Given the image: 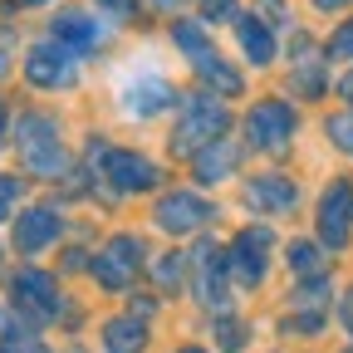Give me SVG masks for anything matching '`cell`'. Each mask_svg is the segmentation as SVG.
Masks as SVG:
<instances>
[{
    "mask_svg": "<svg viewBox=\"0 0 353 353\" xmlns=\"http://www.w3.org/2000/svg\"><path fill=\"white\" fill-rule=\"evenodd\" d=\"M15 148L25 157V167L34 176H59L69 167V152H64V138H59V123L44 118V113H25L20 128H15Z\"/></svg>",
    "mask_w": 353,
    "mask_h": 353,
    "instance_id": "cell-1",
    "label": "cell"
},
{
    "mask_svg": "<svg viewBox=\"0 0 353 353\" xmlns=\"http://www.w3.org/2000/svg\"><path fill=\"white\" fill-rule=\"evenodd\" d=\"M226 128H231L226 103L196 94V99H187V103H182V123H176V132H172V148L182 152V157H196L206 143L226 138Z\"/></svg>",
    "mask_w": 353,
    "mask_h": 353,
    "instance_id": "cell-2",
    "label": "cell"
},
{
    "mask_svg": "<svg viewBox=\"0 0 353 353\" xmlns=\"http://www.w3.org/2000/svg\"><path fill=\"white\" fill-rule=\"evenodd\" d=\"M172 39L176 44H182V50H187V59H192V69L216 88V94H241V74L226 64V59H221L216 50H211V39L196 30V20H182V25H176L172 30Z\"/></svg>",
    "mask_w": 353,
    "mask_h": 353,
    "instance_id": "cell-3",
    "label": "cell"
},
{
    "mask_svg": "<svg viewBox=\"0 0 353 353\" xmlns=\"http://www.w3.org/2000/svg\"><path fill=\"white\" fill-rule=\"evenodd\" d=\"M25 79L34 88H69L79 79V54L69 44H59V39H39L25 54Z\"/></svg>",
    "mask_w": 353,
    "mask_h": 353,
    "instance_id": "cell-4",
    "label": "cell"
},
{
    "mask_svg": "<svg viewBox=\"0 0 353 353\" xmlns=\"http://www.w3.org/2000/svg\"><path fill=\"white\" fill-rule=\"evenodd\" d=\"M270 250H275V236L265 226H245L236 241H231V255H226V270L231 280H241L245 290H255L265 280V265H270Z\"/></svg>",
    "mask_w": 353,
    "mask_h": 353,
    "instance_id": "cell-5",
    "label": "cell"
},
{
    "mask_svg": "<svg viewBox=\"0 0 353 353\" xmlns=\"http://www.w3.org/2000/svg\"><path fill=\"white\" fill-rule=\"evenodd\" d=\"M245 138L250 148H265V152H275L294 138V108L285 99H265L245 113Z\"/></svg>",
    "mask_w": 353,
    "mask_h": 353,
    "instance_id": "cell-6",
    "label": "cell"
},
{
    "mask_svg": "<svg viewBox=\"0 0 353 353\" xmlns=\"http://www.w3.org/2000/svg\"><path fill=\"white\" fill-rule=\"evenodd\" d=\"M211 216H216V206H211L206 196H196V192H167V196L157 201V211H152V221H157V226H162L167 236L201 231Z\"/></svg>",
    "mask_w": 353,
    "mask_h": 353,
    "instance_id": "cell-7",
    "label": "cell"
},
{
    "mask_svg": "<svg viewBox=\"0 0 353 353\" xmlns=\"http://www.w3.org/2000/svg\"><path fill=\"white\" fill-rule=\"evenodd\" d=\"M138 265H143V241L138 236H113L103 245V255H94V275L103 290H128L132 275H138Z\"/></svg>",
    "mask_w": 353,
    "mask_h": 353,
    "instance_id": "cell-8",
    "label": "cell"
},
{
    "mask_svg": "<svg viewBox=\"0 0 353 353\" xmlns=\"http://www.w3.org/2000/svg\"><path fill=\"white\" fill-rule=\"evenodd\" d=\"M10 294H15V304L25 309L30 319H54L59 314V285H54V275H44V270H20L10 280Z\"/></svg>",
    "mask_w": 353,
    "mask_h": 353,
    "instance_id": "cell-9",
    "label": "cell"
},
{
    "mask_svg": "<svg viewBox=\"0 0 353 353\" xmlns=\"http://www.w3.org/2000/svg\"><path fill=\"white\" fill-rule=\"evenodd\" d=\"M64 231V216L54 206H30L15 216V250L20 255H39L44 245H54Z\"/></svg>",
    "mask_w": 353,
    "mask_h": 353,
    "instance_id": "cell-10",
    "label": "cell"
},
{
    "mask_svg": "<svg viewBox=\"0 0 353 353\" xmlns=\"http://www.w3.org/2000/svg\"><path fill=\"white\" fill-rule=\"evenodd\" d=\"M348 226H353V187L348 182H334L319 201V241L329 250H339L348 241Z\"/></svg>",
    "mask_w": 353,
    "mask_h": 353,
    "instance_id": "cell-11",
    "label": "cell"
},
{
    "mask_svg": "<svg viewBox=\"0 0 353 353\" xmlns=\"http://www.w3.org/2000/svg\"><path fill=\"white\" fill-rule=\"evenodd\" d=\"M103 176L118 192H148L157 187V162H148L143 152H103Z\"/></svg>",
    "mask_w": 353,
    "mask_h": 353,
    "instance_id": "cell-12",
    "label": "cell"
},
{
    "mask_svg": "<svg viewBox=\"0 0 353 353\" xmlns=\"http://www.w3.org/2000/svg\"><path fill=\"white\" fill-rule=\"evenodd\" d=\"M226 255H221L216 245H201L196 250V299H206L211 309H226L231 299V280H226Z\"/></svg>",
    "mask_w": 353,
    "mask_h": 353,
    "instance_id": "cell-13",
    "label": "cell"
},
{
    "mask_svg": "<svg viewBox=\"0 0 353 353\" xmlns=\"http://www.w3.org/2000/svg\"><path fill=\"white\" fill-rule=\"evenodd\" d=\"M299 201V187L290 182V176H250L245 182V206L250 211H270V216H280V211H290Z\"/></svg>",
    "mask_w": 353,
    "mask_h": 353,
    "instance_id": "cell-14",
    "label": "cell"
},
{
    "mask_svg": "<svg viewBox=\"0 0 353 353\" xmlns=\"http://www.w3.org/2000/svg\"><path fill=\"white\" fill-rule=\"evenodd\" d=\"M50 39H59V44H69V50L83 59V54H94L99 44H103V25L94 20V15H83V10H64L59 20H54V30H50Z\"/></svg>",
    "mask_w": 353,
    "mask_h": 353,
    "instance_id": "cell-15",
    "label": "cell"
},
{
    "mask_svg": "<svg viewBox=\"0 0 353 353\" xmlns=\"http://www.w3.org/2000/svg\"><path fill=\"white\" fill-rule=\"evenodd\" d=\"M167 103H172V83L157 79V74H143V79H128V83H123V108H128L132 118H152V113H162Z\"/></svg>",
    "mask_w": 353,
    "mask_h": 353,
    "instance_id": "cell-16",
    "label": "cell"
},
{
    "mask_svg": "<svg viewBox=\"0 0 353 353\" xmlns=\"http://www.w3.org/2000/svg\"><path fill=\"white\" fill-rule=\"evenodd\" d=\"M236 162H241V143L216 138V143H206L196 152V176H201V182H226V176L236 172Z\"/></svg>",
    "mask_w": 353,
    "mask_h": 353,
    "instance_id": "cell-17",
    "label": "cell"
},
{
    "mask_svg": "<svg viewBox=\"0 0 353 353\" xmlns=\"http://www.w3.org/2000/svg\"><path fill=\"white\" fill-rule=\"evenodd\" d=\"M236 39H241V50H245L250 64H270L275 59V39H270V30H265L255 15H236Z\"/></svg>",
    "mask_w": 353,
    "mask_h": 353,
    "instance_id": "cell-18",
    "label": "cell"
},
{
    "mask_svg": "<svg viewBox=\"0 0 353 353\" xmlns=\"http://www.w3.org/2000/svg\"><path fill=\"white\" fill-rule=\"evenodd\" d=\"M103 343H108V353H138L143 343H148V329H143V319H108V334H103Z\"/></svg>",
    "mask_w": 353,
    "mask_h": 353,
    "instance_id": "cell-19",
    "label": "cell"
},
{
    "mask_svg": "<svg viewBox=\"0 0 353 353\" xmlns=\"http://www.w3.org/2000/svg\"><path fill=\"white\" fill-rule=\"evenodd\" d=\"M0 348H6V353H44V343L25 324H6V329H0Z\"/></svg>",
    "mask_w": 353,
    "mask_h": 353,
    "instance_id": "cell-20",
    "label": "cell"
},
{
    "mask_svg": "<svg viewBox=\"0 0 353 353\" xmlns=\"http://www.w3.org/2000/svg\"><path fill=\"white\" fill-rule=\"evenodd\" d=\"M290 265H294L299 275H319V270H324V255H319L314 241H294V245H290Z\"/></svg>",
    "mask_w": 353,
    "mask_h": 353,
    "instance_id": "cell-21",
    "label": "cell"
},
{
    "mask_svg": "<svg viewBox=\"0 0 353 353\" xmlns=\"http://www.w3.org/2000/svg\"><path fill=\"white\" fill-rule=\"evenodd\" d=\"M15 201H20V176H6V172H0V221L15 216Z\"/></svg>",
    "mask_w": 353,
    "mask_h": 353,
    "instance_id": "cell-22",
    "label": "cell"
},
{
    "mask_svg": "<svg viewBox=\"0 0 353 353\" xmlns=\"http://www.w3.org/2000/svg\"><path fill=\"white\" fill-rule=\"evenodd\" d=\"M196 6H201V20H236L241 15L236 0H196Z\"/></svg>",
    "mask_w": 353,
    "mask_h": 353,
    "instance_id": "cell-23",
    "label": "cell"
},
{
    "mask_svg": "<svg viewBox=\"0 0 353 353\" xmlns=\"http://www.w3.org/2000/svg\"><path fill=\"white\" fill-rule=\"evenodd\" d=\"M329 138H334L343 152H353V113H339V118H329Z\"/></svg>",
    "mask_w": 353,
    "mask_h": 353,
    "instance_id": "cell-24",
    "label": "cell"
},
{
    "mask_svg": "<svg viewBox=\"0 0 353 353\" xmlns=\"http://www.w3.org/2000/svg\"><path fill=\"white\" fill-rule=\"evenodd\" d=\"M329 54H334V59H353V20H343V25L334 30V39H329Z\"/></svg>",
    "mask_w": 353,
    "mask_h": 353,
    "instance_id": "cell-25",
    "label": "cell"
},
{
    "mask_svg": "<svg viewBox=\"0 0 353 353\" xmlns=\"http://www.w3.org/2000/svg\"><path fill=\"white\" fill-rule=\"evenodd\" d=\"M324 299H329V280H324V275H319V280H309V285L294 294V304H309V309H314V304L324 309Z\"/></svg>",
    "mask_w": 353,
    "mask_h": 353,
    "instance_id": "cell-26",
    "label": "cell"
},
{
    "mask_svg": "<svg viewBox=\"0 0 353 353\" xmlns=\"http://www.w3.org/2000/svg\"><path fill=\"white\" fill-rule=\"evenodd\" d=\"M216 339H221V348H241V343H245V329H241L236 319H221V324H216Z\"/></svg>",
    "mask_w": 353,
    "mask_h": 353,
    "instance_id": "cell-27",
    "label": "cell"
},
{
    "mask_svg": "<svg viewBox=\"0 0 353 353\" xmlns=\"http://www.w3.org/2000/svg\"><path fill=\"white\" fill-rule=\"evenodd\" d=\"M176 275H182V260H176V255H167V260H157V285H176Z\"/></svg>",
    "mask_w": 353,
    "mask_h": 353,
    "instance_id": "cell-28",
    "label": "cell"
},
{
    "mask_svg": "<svg viewBox=\"0 0 353 353\" xmlns=\"http://www.w3.org/2000/svg\"><path fill=\"white\" fill-rule=\"evenodd\" d=\"M99 6H108L113 15H132V10H138V0H99Z\"/></svg>",
    "mask_w": 353,
    "mask_h": 353,
    "instance_id": "cell-29",
    "label": "cell"
},
{
    "mask_svg": "<svg viewBox=\"0 0 353 353\" xmlns=\"http://www.w3.org/2000/svg\"><path fill=\"white\" fill-rule=\"evenodd\" d=\"M319 10H339V6H348V0H314Z\"/></svg>",
    "mask_w": 353,
    "mask_h": 353,
    "instance_id": "cell-30",
    "label": "cell"
},
{
    "mask_svg": "<svg viewBox=\"0 0 353 353\" xmlns=\"http://www.w3.org/2000/svg\"><path fill=\"white\" fill-rule=\"evenodd\" d=\"M339 94H343V99H353V74H348V79L339 83Z\"/></svg>",
    "mask_w": 353,
    "mask_h": 353,
    "instance_id": "cell-31",
    "label": "cell"
},
{
    "mask_svg": "<svg viewBox=\"0 0 353 353\" xmlns=\"http://www.w3.org/2000/svg\"><path fill=\"white\" fill-rule=\"evenodd\" d=\"M343 319H348V329H353V294L343 299Z\"/></svg>",
    "mask_w": 353,
    "mask_h": 353,
    "instance_id": "cell-32",
    "label": "cell"
},
{
    "mask_svg": "<svg viewBox=\"0 0 353 353\" xmlns=\"http://www.w3.org/2000/svg\"><path fill=\"white\" fill-rule=\"evenodd\" d=\"M152 6H157V10H172V6H176V0H152Z\"/></svg>",
    "mask_w": 353,
    "mask_h": 353,
    "instance_id": "cell-33",
    "label": "cell"
},
{
    "mask_svg": "<svg viewBox=\"0 0 353 353\" xmlns=\"http://www.w3.org/2000/svg\"><path fill=\"white\" fill-rule=\"evenodd\" d=\"M10 6H44V0H10Z\"/></svg>",
    "mask_w": 353,
    "mask_h": 353,
    "instance_id": "cell-34",
    "label": "cell"
},
{
    "mask_svg": "<svg viewBox=\"0 0 353 353\" xmlns=\"http://www.w3.org/2000/svg\"><path fill=\"white\" fill-rule=\"evenodd\" d=\"M182 353H201V348H182Z\"/></svg>",
    "mask_w": 353,
    "mask_h": 353,
    "instance_id": "cell-35",
    "label": "cell"
}]
</instances>
